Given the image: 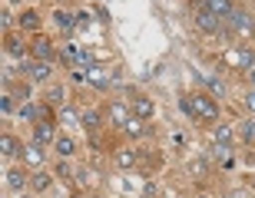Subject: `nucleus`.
<instances>
[{
    "label": "nucleus",
    "mask_w": 255,
    "mask_h": 198,
    "mask_svg": "<svg viewBox=\"0 0 255 198\" xmlns=\"http://www.w3.org/2000/svg\"><path fill=\"white\" fill-rule=\"evenodd\" d=\"M3 50H7L10 57H20V53H23V47H20L17 37H7V40H3Z\"/></svg>",
    "instance_id": "nucleus-26"
},
{
    "label": "nucleus",
    "mask_w": 255,
    "mask_h": 198,
    "mask_svg": "<svg viewBox=\"0 0 255 198\" xmlns=\"http://www.w3.org/2000/svg\"><path fill=\"white\" fill-rule=\"evenodd\" d=\"M232 139H236V132L229 129V126H216V142H222V145H229Z\"/></svg>",
    "instance_id": "nucleus-25"
},
{
    "label": "nucleus",
    "mask_w": 255,
    "mask_h": 198,
    "mask_svg": "<svg viewBox=\"0 0 255 198\" xmlns=\"http://www.w3.org/2000/svg\"><path fill=\"white\" fill-rule=\"evenodd\" d=\"M57 139V126L53 123H37L33 126V142H40V145H47V142Z\"/></svg>",
    "instance_id": "nucleus-10"
},
{
    "label": "nucleus",
    "mask_w": 255,
    "mask_h": 198,
    "mask_svg": "<svg viewBox=\"0 0 255 198\" xmlns=\"http://www.w3.org/2000/svg\"><path fill=\"white\" fill-rule=\"evenodd\" d=\"M47 103H53V106H63V86H50Z\"/></svg>",
    "instance_id": "nucleus-27"
},
{
    "label": "nucleus",
    "mask_w": 255,
    "mask_h": 198,
    "mask_svg": "<svg viewBox=\"0 0 255 198\" xmlns=\"http://www.w3.org/2000/svg\"><path fill=\"white\" fill-rule=\"evenodd\" d=\"M76 63H83L86 69H90V66H93V57H90L86 50H80V53H76Z\"/></svg>",
    "instance_id": "nucleus-31"
},
{
    "label": "nucleus",
    "mask_w": 255,
    "mask_h": 198,
    "mask_svg": "<svg viewBox=\"0 0 255 198\" xmlns=\"http://www.w3.org/2000/svg\"><path fill=\"white\" fill-rule=\"evenodd\" d=\"M246 109H249V113H255V89H249V93H246Z\"/></svg>",
    "instance_id": "nucleus-32"
},
{
    "label": "nucleus",
    "mask_w": 255,
    "mask_h": 198,
    "mask_svg": "<svg viewBox=\"0 0 255 198\" xmlns=\"http://www.w3.org/2000/svg\"><path fill=\"white\" fill-rule=\"evenodd\" d=\"M76 27H90V13H76Z\"/></svg>",
    "instance_id": "nucleus-34"
},
{
    "label": "nucleus",
    "mask_w": 255,
    "mask_h": 198,
    "mask_svg": "<svg viewBox=\"0 0 255 198\" xmlns=\"http://www.w3.org/2000/svg\"><path fill=\"white\" fill-rule=\"evenodd\" d=\"M179 106H182V113L189 116V119H196V113H192V96H179Z\"/></svg>",
    "instance_id": "nucleus-29"
},
{
    "label": "nucleus",
    "mask_w": 255,
    "mask_h": 198,
    "mask_svg": "<svg viewBox=\"0 0 255 198\" xmlns=\"http://www.w3.org/2000/svg\"><path fill=\"white\" fill-rule=\"evenodd\" d=\"M23 73H27L30 83H47L50 79V63H43V60H30V63H23Z\"/></svg>",
    "instance_id": "nucleus-5"
},
{
    "label": "nucleus",
    "mask_w": 255,
    "mask_h": 198,
    "mask_svg": "<svg viewBox=\"0 0 255 198\" xmlns=\"http://www.w3.org/2000/svg\"><path fill=\"white\" fill-rule=\"evenodd\" d=\"M50 179H53V175H47V172H37V175L30 179V185H33V192H43V189H50Z\"/></svg>",
    "instance_id": "nucleus-24"
},
{
    "label": "nucleus",
    "mask_w": 255,
    "mask_h": 198,
    "mask_svg": "<svg viewBox=\"0 0 255 198\" xmlns=\"http://www.w3.org/2000/svg\"><path fill=\"white\" fill-rule=\"evenodd\" d=\"M53 23H57L60 33H73V30H76V17H73V13H66V10H57V13H53Z\"/></svg>",
    "instance_id": "nucleus-11"
},
{
    "label": "nucleus",
    "mask_w": 255,
    "mask_h": 198,
    "mask_svg": "<svg viewBox=\"0 0 255 198\" xmlns=\"http://www.w3.org/2000/svg\"><path fill=\"white\" fill-rule=\"evenodd\" d=\"M249 76H252V86H255V69H249Z\"/></svg>",
    "instance_id": "nucleus-36"
},
{
    "label": "nucleus",
    "mask_w": 255,
    "mask_h": 198,
    "mask_svg": "<svg viewBox=\"0 0 255 198\" xmlns=\"http://www.w3.org/2000/svg\"><path fill=\"white\" fill-rule=\"evenodd\" d=\"M129 119H132V116H129V109H126V106H120V103L110 106V123H113V126L126 129V123H129Z\"/></svg>",
    "instance_id": "nucleus-12"
},
{
    "label": "nucleus",
    "mask_w": 255,
    "mask_h": 198,
    "mask_svg": "<svg viewBox=\"0 0 255 198\" xmlns=\"http://www.w3.org/2000/svg\"><path fill=\"white\" fill-rule=\"evenodd\" d=\"M73 152H76V142L70 139V135H57V155L60 159H70Z\"/></svg>",
    "instance_id": "nucleus-17"
},
{
    "label": "nucleus",
    "mask_w": 255,
    "mask_h": 198,
    "mask_svg": "<svg viewBox=\"0 0 255 198\" xmlns=\"http://www.w3.org/2000/svg\"><path fill=\"white\" fill-rule=\"evenodd\" d=\"M0 109H3V116H13L17 113V99H13V93H3V99H0Z\"/></svg>",
    "instance_id": "nucleus-23"
},
{
    "label": "nucleus",
    "mask_w": 255,
    "mask_h": 198,
    "mask_svg": "<svg viewBox=\"0 0 255 198\" xmlns=\"http://www.w3.org/2000/svg\"><path fill=\"white\" fill-rule=\"evenodd\" d=\"M196 27L202 30V33H222V27H226V20L216 17L212 10H206L202 3L196 7Z\"/></svg>",
    "instance_id": "nucleus-3"
},
{
    "label": "nucleus",
    "mask_w": 255,
    "mask_h": 198,
    "mask_svg": "<svg viewBox=\"0 0 255 198\" xmlns=\"http://www.w3.org/2000/svg\"><path fill=\"white\" fill-rule=\"evenodd\" d=\"M192 113H196V119H202V123H219V103H216V96L196 93V96H192Z\"/></svg>",
    "instance_id": "nucleus-1"
},
{
    "label": "nucleus",
    "mask_w": 255,
    "mask_h": 198,
    "mask_svg": "<svg viewBox=\"0 0 255 198\" xmlns=\"http://www.w3.org/2000/svg\"><path fill=\"white\" fill-rule=\"evenodd\" d=\"M20 159L27 162L30 169H40V165H43V159H47V152H43V145H40V142H30L27 149H23V155H20Z\"/></svg>",
    "instance_id": "nucleus-7"
},
{
    "label": "nucleus",
    "mask_w": 255,
    "mask_h": 198,
    "mask_svg": "<svg viewBox=\"0 0 255 198\" xmlns=\"http://www.w3.org/2000/svg\"><path fill=\"white\" fill-rule=\"evenodd\" d=\"M76 182H80V185H90V182H93V172H90V169H80V172H76Z\"/></svg>",
    "instance_id": "nucleus-30"
},
{
    "label": "nucleus",
    "mask_w": 255,
    "mask_h": 198,
    "mask_svg": "<svg viewBox=\"0 0 255 198\" xmlns=\"http://www.w3.org/2000/svg\"><path fill=\"white\" fill-rule=\"evenodd\" d=\"M0 149H3V155H7V159H17V155H23V149H20V142L13 139V135H3V139H0Z\"/></svg>",
    "instance_id": "nucleus-15"
},
{
    "label": "nucleus",
    "mask_w": 255,
    "mask_h": 198,
    "mask_svg": "<svg viewBox=\"0 0 255 198\" xmlns=\"http://www.w3.org/2000/svg\"><path fill=\"white\" fill-rule=\"evenodd\" d=\"M199 79L212 89V96H219V99H226V93H229V86H226V79L222 76H212V73H199Z\"/></svg>",
    "instance_id": "nucleus-9"
},
{
    "label": "nucleus",
    "mask_w": 255,
    "mask_h": 198,
    "mask_svg": "<svg viewBox=\"0 0 255 198\" xmlns=\"http://www.w3.org/2000/svg\"><path fill=\"white\" fill-rule=\"evenodd\" d=\"M0 23H3V30H7L10 23H13V17H10V10H3V13H0Z\"/></svg>",
    "instance_id": "nucleus-35"
},
{
    "label": "nucleus",
    "mask_w": 255,
    "mask_h": 198,
    "mask_svg": "<svg viewBox=\"0 0 255 198\" xmlns=\"http://www.w3.org/2000/svg\"><path fill=\"white\" fill-rule=\"evenodd\" d=\"M202 7L212 10L216 17L229 20V17H232V10H236V0H202Z\"/></svg>",
    "instance_id": "nucleus-8"
},
{
    "label": "nucleus",
    "mask_w": 255,
    "mask_h": 198,
    "mask_svg": "<svg viewBox=\"0 0 255 198\" xmlns=\"http://www.w3.org/2000/svg\"><path fill=\"white\" fill-rule=\"evenodd\" d=\"M212 155H216L222 165H232V149H229V145H222V142H216V145H212Z\"/></svg>",
    "instance_id": "nucleus-19"
},
{
    "label": "nucleus",
    "mask_w": 255,
    "mask_h": 198,
    "mask_svg": "<svg viewBox=\"0 0 255 198\" xmlns=\"http://www.w3.org/2000/svg\"><path fill=\"white\" fill-rule=\"evenodd\" d=\"M226 63H232V66H239V69H255V50H249V47H232L226 53Z\"/></svg>",
    "instance_id": "nucleus-4"
},
{
    "label": "nucleus",
    "mask_w": 255,
    "mask_h": 198,
    "mask_svg": "<svg viewBox=\"0 0 255 198\" xmlns=\"http://www.w3.org/2000/svg\"><path fill=\"white\" fill-rule=\"evenodd\" d=\"M152 113H156V106H152L149 99H132V116H136V119H149Z\"/></svg>",
    "instance_id": "nucleus-14"
},
{
    "label": "nucleus",
    "mask_w": 255,
    "mask_h": 198,
    "mask_svg": "<svg viewBox=\"0 0 255 198\" xmlns=\"http://www.w3.org/2000/svg\"><path fill=\"white\" fill-rule=\"evenodd\" d=\"M80 126L83 129H100L103 126V116L96 113V109H86V113H80Z\"/></svg>",
    "instance_id": "nucleus-16"
},
{
    "label": "nucleus",
    "mask_w": 255,
    "mask_h": 198,
    "mask_svg": "<svg viewBox=\"0 0 255 198\" xmlns=\"http://www.w3.org/2000/svg\"><path fill=\"white\" fill-rule=\"evenodd\" d=\"M3 182H7V189L17 195V192H23V172H7L3 175Z\"/></svg>",
    "instance_id": "nucleus-18"
},
{
    "label": "nucleus",
    "mask_w": 255,
    "mask_h": 198,
    "mask_svg": "<svg viewBox=\"0 0 255 198\" xmlns=\"http://www.w3.org/2000/svg\"><path fill=\"white\" fill-rule=\"evenodd\" d=\"M93 198H100V195H93Z\"/></svg>",
    "instance_id": "nucleus-38"
},
{
    "label": "nucleus",
    "mask_w": 255,
    "mask_h": 198,
    "mask_svg": "<svg viewBox=\"0 0 255 198\" xmlns=\"http://www.w3.org/2000/svg\"><path fill=\"white\" fill-rule=\"evenodd\" d=\"M226 23H229V30H232L236 37H252L255 33V17L249 13V10H242V7L232 10V17H229Z\"/></svg>",
    "instance_id": "nucleus-2"
},
{
    "label": "nucleus",
    "mask_w": 255,
    "mask_h": 198,
    "mask_svg": "<svg viewBox=\"0 0 255 198\" xmlns=\"http://www.w3.org/2000/svg\"><path fill=\"white\" fill-rule=\"evenodd\" d=\"M60 123H66V126H80V113H76V109H70V106H60Z\"/></svg>",
    "instance_id": "nucleus-21"
},
{
    "label": "nucleus",
    "mask_w": 255,
    "mask_h": 198,
    "mask_svg": "<svg viewBox=\"0 0 255 198\" xmlns=\"http://www.w3.org/2000/svg\"><path fill=\"white\" fill-rule=\"evenodd\" d=\"M30 53H33V60H43V63H50L57 50H53V43H50L47 37H37L33 43H30Z\"/></svg>",
    "instance_id": "nucleus-6"
},
{
    "label": "nucleus",
    "mask_w": 255,
    "mask_h": 198,
    "mask_svg": "<svg viewBox=\"0 0 255 198\" xmlns=\"http://www.w3.org/2000/svg\"><path fill=\"white\" fill-rule=\"evenodd\" d=\"M20 198H27V195H20Z\"/></svg>",
    "instance_id": "nucleus-37"
},
{
    "label": "nucleus",
    "mask_w": 255,
    "mask_h": 198,
    "mask_svg": "<svg viewBox=\"0 0 255 198\" xmlns=\"http://www.w3.org/2000/svg\"><path fill=\"white\" fill-rule=\"evenodd\" d=\"M139 162V152L136 149H123V152H116V169H132Z\"/></svg>",
    "instance_id": "nucleus-13"
},
{
    "label": "nucleus",
    "mask_w": 255,
    "mask_h": 198,
    "mask_svg": "<svg viewBox=\"0 0 255 198\" xmlns=\"http://www.w3.org/2000/svg\"><path fill=\"white\" fill-rule=\"evenodd\" d=\"M189 172H192V175H206V162H192Z\"/></svg>",
    "instance_id": "nucleus-33"
},
{
    "label": "nucleus",
    "mask_w": 255,
    "mask_h": 198,
    "mask_svg": "<svg viewBox=\"0 0 255 198\" xmlns=\"http://www.w3.org/2000/svg\"><path fill=\"white\" fill-rule=\"evenodd\" d=\"M20 27H23V30H37L40 27V13H37V10H27V13L20 17Z\"/></svg>",
    "instance_id": "nucleus-20"
},
{
    "label": "nucleus",
    "mask_w": 255,
    "mask_h": 198,
    "mask_svg": "<svg viewBox=\"0 0 255 198\" xmlns=\"http://www.w3.org/2000/svg\"><path fill=\"white\" fill-rule=\"evenodd\" d=\"M242 139H246V142H255V119L242 123Z\"/></svg>",
    "instance_id": "nucleus-28"
},
{
    "label": "nucleus",
    "mask_w": 255,
    "mask_h": 198,
    "mask_svg": "<svg viewBox=\"0 0 255 198\" xmlns=\"http://www.w3.org/2000/svg\"><path fill=\"white\" fill-rule=\"evenodd\" d=\"M126 135H129V139H139V135H142V132H146V126H142L139 123V119H136V116H132V119H129V123H126Z\"/></svg>",
    "instance_id": "nucleus-22"
}]
</instances>
